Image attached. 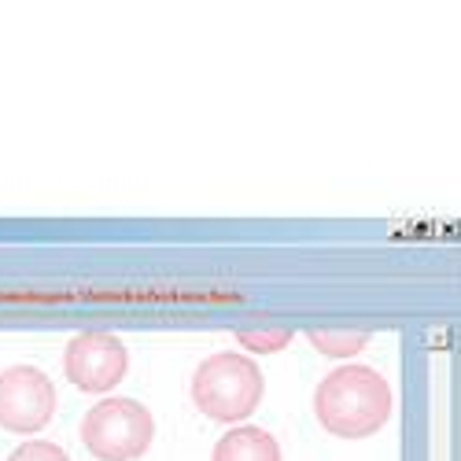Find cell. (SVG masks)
Listing matches in <instances>:
<instances>
[{"label":"cell","instance_id":"cell-5","mask_svg":"<svg viewBox=\"0 0 461 461\" xmlns=\"http://www.w3.org/2000/svg\"><path fill=\"white\" fill-rule=\"evenodd\" d=\"M56 413V388L37 366H12L0 373V429L33 436Z\"/></svg>","mask_w":461,"mask_h":461},{"label":"cell","instance_id":"cell-9","mask_svg":"<svg viewBox=\"0 0 461 461\" xmlns=\"http://www.w3.org/2000/svg\"><path fill=\"white\" fill-rule=\"evenodd\" d=\"M8 461H70L67 450L59 443H49V439H26L19 450H12Z\"/></svg>","mask_w":461,"mask_h":461},{"label":"cell","instance_id":"cell-2","mask_svg":"<svg viewBox=\"0 0 461 461\" xmlns=\"http://www.w3.org/2000/svg\"><path fill=\"white\" fill-rule=\"evenodd\" d=\"M262 369L237 351H218L200 362V369L192 373V402L196 410L221 425H240L248 420L258 402H262Z\"/></svg>","mask_w":461,"mask_h":461},{"label":"cell","instance_id":"cell-3","mask_svg":"<svg viewBox=\"0 0 461 461\" xmlns=\"http://www.w3.org/2000/svg\"><path fill=\"white\" fill-rule=\"evenodd\" d=\"M156 417L137 399H100L82 417V443L100 461H137L151 450Z\"/></svg>","mask_w":461,"mask_h":461},{"label":"cell","instance_id":"cell-8","mask_svg":"<svg viewBox=\"0 0 461 461\" xmlns=\"http://www.w3.org/2000/svg\"><path fill=\"white\" fill-rule=\"evenodd\" d=\"M237 343L251 355H274L285 351L292 343V329H277V325H266V329H240Z\"/></svg>","mask_w":461,"mask_h":461},{"label":"cell","instance_id":"cell-4","mask_svg":"<svg viewBox=\"0 0 461 461\" xmlns=\"http://www.w3.org/2000/svg\"><path fill=\"white\" fill-rule=\"evenodd\" d=\"M63 373L78 392H114L130 373V351L114 332H78L63 351Z\"/></svg>","mask_w":461,"mask_h":461},{"label":"cell","instance_id":"cell-6","mask_svg":"<svg viewBox=\"0 0 461 461\" xmlns=\"http://www.w3.org/2000/svg\"><path fill=\"white\" fill-rule=\"evenodd\" d=\"M211 461H281V443L266 429L237 425L214 443Z\"/></svg>","mask_w":461,"mask_h":461},{"label":"cell","instance_id":"cell-1","mask_svg":"<svg viewBox=\"0 0 461 461\" xmlns=\"http://www.w3.org/2000/svg\"><path fill=\"white\" fill-rule=\"evenodd\" d=\"M392 384L373 366L348 362L332 369L314 392L318 425L336 439H369L392 420Z\"/></svg>","mask_w":461,"mask_h":461},{"label":"cell","instance_id":"cell-7","mask_svg":"<svg viewBox=\"0 0 461 461\" xmlns=\"http://www.w3.org/2000/svg\"><path fill=\"white\" fill-rule=\"evenodd\" d=\"M373 332L366 329H311L306 332V343L325 355V358H355L358 351H366Z\"/></svg>","mask_w":461,"mask_h":461}]
</instances>
